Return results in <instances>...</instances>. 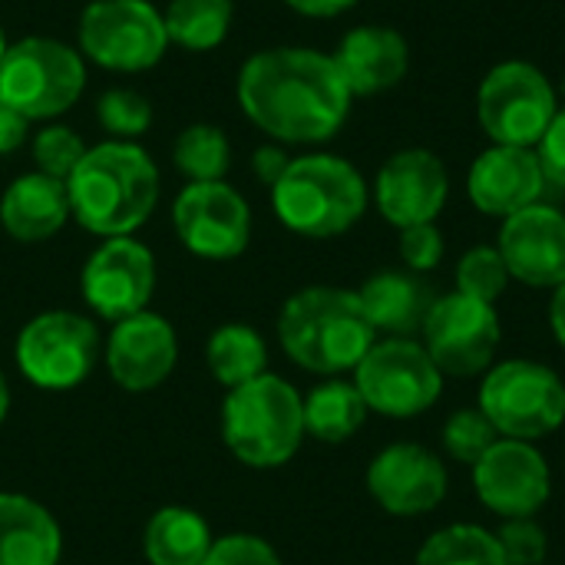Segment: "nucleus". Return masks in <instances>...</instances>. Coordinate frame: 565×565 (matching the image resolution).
Here are the masks:
<instances>
[{
	"instance_id": "1",
	"label": "nucleus",
	"mask_w": 565,
	"mask_h": 565,
	"mask_svg": "<svg viewBox=\"0 0 565 565\" xmlns=\"http://www.w3.org/2000/svg\"><path fill=\"white\" fill-rule=\"evenodd\" d=\"M351 99L334 60L308 46L262 50L238 73L245 116L278 142L331 139L344 126Z\"/></svg>"
},
{
	"instance_id": "2",
	"label": "nucleus",
	"mask_w": 565,
	"mask_h": 565,
	"mask_svg": "<svg viewBox=\"0 0 565 565\" xmlns=\"http://www.w3.org/2000/svg\"><path fill=\"white\" fill-rule=\"evenodd\" d=\"M70 212L76 222L103 238L136 232L159 202V169L132 142H103L86 149L66 179Z\"/></svg>"
},
{
	"instance_id": "3",
	"label": "nucleus",
	"mask_w": 565,
	"mask_h": 565,
	"mask_svg": "<svg viewBox=\"0 0 565 565\" xmlns=\"http://www.w3.org/2000/svg\"><path fill=\"white\" fill-rule=\"evenodd\" d=\"M278 338L298 367L331 377L354 371L374 348L377 331L371 328L358 291L315 285L285 301Z\"/></svg>"
},
{
	"instance_id": "4",
	"label": "nucleus",
	"mask_w": 565,
	"mask_h": 565,
	"mask_svg": "<svg viewBox=\"0 0 565 565\" xmlns=\"http://www.w3.org/2000/svg\"><path fill=\"white\" fill-rule=\"evenodd\" d=\"M271 205L285 228L305 238H334L361 222L367 182L348 159L315 152L288 162L271 185Z\"/></svg>"
},
{
	"instance_id": "5",
	"label": "nucleus",
	"mask_w": 565,
	"mask_h": 565,
	"mask_svg": "<svg viewBox=\"0 0 565 565\" xmlns=\"http://www.w3.org/2000/svg\"><path fill=\"white\" fill-rule=\"evenodd\" d=\"M222 437L245 467H285L305 440V401L288 381L262 374L228 391Z\"/></svg>"
},
{
	"instance_id": "6",
	"label": "nucleus",
	"mask_w": 565,
	"mask_h": 565,
	"mask_svg": "<svg viewBox=\"0 0 565 565\" xmlns=\"http://www.w3.org/2000/svg\"><path fill=\"white\" fill-rule=\"evenodd\" d=\"M477 407L500 437L536 444L565 424V384L540 361H503L483 374Z\"/></svg>"
},
{
	"instance_id": "7",
	"label": "nucleus",
	"mask_w": 565,
	"mask_h": 565,
	"mask_svg": "<svg viewBox=\"0 0 565 565\" xmlns=\"http://www.w3.org/2000/svg\"><path fill=\"white\" fill-rule=\"evenodd\" d=\"M86 86L83 56L46 36H26L7 46L0 60V99L26 122L66 113Z\"/></svg>"
},
{
	"instance_id": "8",
	"label": "nucleus",
	"mask_w": 565,
	"mask_h": 565,
	"mask_svg": "<svg viewBox=\"0 0 565 565\" xmlns=\"http://www.w3.org/2000/svg\"><path fill=\"white\" fill-rule=\"evenodd\" d=\"M556 113L559 99L550 76L526 60L493 66L477 93V119L493 146L536 149Z\"/></svg>"
},
{
	"instance_id": "9",
	"label": "nucleus",
	"mask_w": 565,
	"mask_h": 565,
	"mask_svg": "<svg viewBox=\"0 0 565 565\" xmlns=\"http://www.w3.org/2000/svg\"><path fill=\"white\" fill-rule=\"evenodd\" d=\"M354 387L367 411L411 420L427 414L444 394V374L417 338H384L354 367Z\"/></svg>"
},
{
	"instance_id": "10",
	"label": "nucleus",
	"mask_w": 565,
	"mask_h": 565,
	"mask_svg": "<svg viewBox=\"0 0 565 565\" xmlns=\"http://www.w3.org/2000/svg\"><path fill=\"white\" fill-rule=\"evenodd\" d=\"M420 338L440 374L477 377L493 367L503 341V324L497 305L470 298L463 291H450L434 298Z\"/></svg>"
},
{
	"instance_id": "11",
	"label": "nucleus",
	"mask_w": 565,
	"mask_h": 565,
	"mask_svg": "<svg viewBox=\"0 0 565 565\" xmlns=\"http://www.w3.org/2000/svg\"><path fill=\"white\" fill-rule=\"evenodd\" d=\"M166 46L162 13L149 0H93L79 17V50L106 70H149Z\"/></svg>"
},
{
	"instance_id": "12",
	"label": "nucleus",
	"mask_w": 565,
	"mask_h": 565,
	"mask_svg": "<svg viewBox=\"0 0 565 565\" xmlns=\"http://www.w3.org/2000/svg\"><path fill=\"white\" fill-rule=\"evenodd\" d=\"M99 361V331L73 311H46L17 338V367L43 391H70L83 384Z\"/></svg>"
},
{
	"instance_id": "13",
	"label": "nucleus",
	"mask_w": 565,
	"mask_h": 565,
	"mask_svg": "<svg viewBox=\"0 0 565 565\" xmlns=\"http://www.w3.org/2000/svg\"><path fill=\"white\" fill-rule=\"evenodd\" d=\"M172 225L182 245L212 262L238 258L252 238L248 202L225 182H192L172 205Z\"/></svg>"
},
{
	"instance_id": "14",
	"label": "nucleus",
	"mask_w": 565,
	"mask_h": 565,
	"mask_svg": "<svg viewBox=\"0 0 565 565\" xmlns=\"http://www.w3.org/2000/svg\"><path fill=\"white\" fill-rule=\"evenodd\" d=\"M470 470L480 503L500 520H526L550 503L553 473L533 444L500 437Z\"/></svg>"
},
{
	"instance_id": "15",
	"label": "nucleus",
	"mask_w": 565,
	"mask_h": 565,
	"mask_svg": "<svg viewBox=\"0 0 565 565\" xmlns=\"http://www.w3.org/2000/svg\"><path fill=\"white\" fill-rule=\"evenodd\" d=\"M156 288L152 252L129 238H106L83 268V298L106 321H126L146 311Z\"/></svg>"
},
{
	"instance_id": "16",
	"label": "nucleus",
	"mask_w": 565,
	"mask_h": 565,
	"mask_svg": "<svg viewBox=\"0 0 565 565\" xmlns=\"http://www.w3.org/2000/svg\"><path fill=\"white\" fill-rule=\"evenodd\" d=\"M444 460L420 444H391L367 467V490L391 516H427L447 497Z\"/></svg>"
},
{
	"instance_id": "17",
	"label": "nucleus",
	"mask_w": 565,
	"mask_h": 565,
	"mask_svg": "<svg viewBox=\"0 0 565 565\" xmlns=\"http://www.w3.org/2000/svg\"><path fill=\"white\" fill-rule=\"evenodd\" d=\"M450 195V175L447 166L430 149H401L394 152L374 182V202L381 215L397 225H424L434 222Z\"/></svg>"
},
{
	"instance_id": "18",
	"label": "nucleus",
	"mask_w": 565,
	"mask_h": 565,
	"mask_svg": "<svg viewBox=\"0 0 565 565\" xmlns=\"http://www.w3.org/2000/svg\"><path fill=\"white\" fill-rule=\"evenodd\" d=\"M510 278L530 288H559L565 281V215L553 205H530L503 218L497 242Z\"/></svg>"
},
{
	"instance_id": "19",
	"label": "nucleus",
	"mask_w": 565,
	"mask_h": 565,
	"mask_svg": "<svg viewBox=\"0 0 565 565\" xmlns=\"http://www.w3.org/2000/svg\"><path fill=\"white\" fill-rule=\"evenodd\" d=\"M546 172L536 149L523 146H490L477 156L467 175L470 202L483 215L510 218L543 199Z\"/></svg>"
},
{
	"instance_id": "20",
	"label": "nucleus",
	"mask_w": 565,
	"mask_h": 565,
	"mask_svg": "<svg viewBox=\"0 0 565 565\" xmlns=\"http://www.w3.org/2000/svg\"><path fill=\"white\" fill-rule=\"evenodd\" d=\"M106 364H109L113 381L122 391L142 394V391L159 387L175 367L172 324L149 311L116 321L109 344H106Z\"/></svg>"
},
{
	"instance_id": "21",
	"label": "nucleus",
	"mask_w": 565,
	"mask_h": 565,
	"mask_svg": "<svg viewBox=\"0 0 565 565\" xmlns=\"http://www.w3.org/2000/svg\"><path fill=\"white\" fill-rule=\"evenodd\" d=\"M331 60L351 96H374L407 76L411 46L391 26H358L341 40Z\"/></svg>"
},
{
	"instance_id": "22",
	"label": "nucleus",
	"mask_w": 565,
	"mask_h": 565,
	"mask_svg": "<svg viewBox=\"0 0 565 565\" xmlns=\"http://www.w3.org/2000/svg\"><path fill=\"white\" fill-rule=\"evenodd\" d=\"M361 308L377 334L387 338H417L424 331L434 291L417 271H377L358 288Z\"/></svg>"
},
{
	"instance_id": "23",
	"label": "nucleus",
	"mask_w": 565,
	"mask_h": 565,
	"mask_svg": "<svg viewBox=\"0 0 565 565\" xmlns=\"http://www.w3.org/2000/svg\"><path fill=\"white\" fill-rule=\"evenodd\" d=\"M70 215L73 212H70L66 182L43 172H26L13 179L0 199V222L17 242L53 238Z\"/></svg>"
},
{
	"instance_id": "24",
	"label": "nucleus",
	"mask_w": 565,
	"mask_h": 565,
	"mask_svg": "<svg viewBox=\"0 0 565 565\" xmlns=\"http://www.w3.org/2000/svg\"><path fill=\"white\" fill-rule=\"evenodd\" d=\"M60 546V526L40 503L0 493V565H56Z\"/></svg>"
},
{
	"instance_id": "25",
	"label": "nucleus",
	"mask_w": 565,
	"mask_h": 565,
	"mask_svg": "<svg viewBox=\"0 0 565 565\" xmlns=\"http://www.w3.org/2000/svg\"><path fill=\"white\" fill-rule=\"evenodd\" d=\"M212 543L209 523L189 507H166L146 526V559L152 565H202Z\"/></svg>"
},
{
	"instance_id": "26",
	"label": "nucleus",
	"mask_w": 565,
	"mask_h": 565,
	"mask_svg": "<svg viewBox=\"0 0 565 565\" xmlns=\"http://www.w3.org/2000/svg\"><path fill=\"white\" fill-rule=\"evenodd\" d=\"M367 414L371 411L351 381H324L305 397V434L321 444H344L364 427Z\"/></svg>"
},
{
	"instance_id": "27",
	"label": "nucleus",
	"mask_w": 565,
	"mask_h": 565,
	"mask_svg": "<svg viewBox=\"0 0 565 565\" xmlns=\"http://www.w3.org/2000/svg\"><path fill=\"white\" fill-rule=\"evenodd\" d=\"M209 367L212 374L228 387H242L255 377L265 374L268 364V348L262 341V334L248 324H222L212 338H209Z\"/></svg>"
},
{
	"instance_id": "28",
	"label": "nucleus",
	"mask_w": 565,
	"mask_h": 565,
	"mask_svg": "<svg viewBox=\"0 0 565 565\" xmlns=\"http://www.w3.org/2000/svg\"><path fill=\"white\" fill-rule=\"evenodd\" d=\"M232 0H172L162 13L169 43L185 50H215L232 26Z\"/></svg>"
},
{
	"instance_id": "29",
	"label": "nucleus",
	"mask_w": 565,
	"mask_h": 565,
	"mask_svg": "<svg viewBox=\"0 0 565 565\" xmlns=\"http://www.w3.org/2000/svg\"><path fill=\"white\" fill-rule=\"evenodd\" d=\"M414 565H507L497 533L473 526V523H454L437 530L417 553Z\"/></svg>"
},
{
	"instance_id": "30",
	"label": "nucleus",
	"mask_w": 565,
	"mask_h": 565,
	"mask_svg": "<svg viewBox=\"0 0 565 565\" xmlns=\"http://www.w3.org/2000/svg\"><path fill=\"white\" fill-rule=\"evenodd\" d=\"M228 156L232 149H228L225 132L209 122H199L179 132L175 149H172L175 169L189 175L192 182H222L228 172Z\"/></svg>"
},
{
	"instance_id": "31",
	"label": "nucleus",
	"mask_w": 565,
	"mask_h": 565,
	"mask_svg": "<svg viewBox=\"0 0 565 565\" xmlns=\"http://www.w3.org/2000/svg\"><path fill=\"white\" fill-rule=\"evenodd\" d=\"M510 285V268L497 245H473L457 265V291L497 305Z\"/></svg>"
},
{
	"instance_id": "32",
	"label": "nucleus",
	"mask_w": 565,
	"mask_h": 565,
	"mask_svg": "<svg viewBox=\"0 0 565 565\" xmlns=\"http://www.w3.org/2000/svg\"><path fill=\"white\" fill-rule=\"evenodd\" d=\"M497 440L500 434L493 430V424L483 417L480 407L454 411L444 424V450L463 467H473Z\"/></svg>"
},
{
	"instance_id": "33",
	"label": "nucleus",
	"mask_w": 565,
	"mask_h": 565,
	"mask_svg": "<svg viewBox=\"0 0 565 565\" xmlns=\"http://www.w3.org/2000/svg\"><path fill=\"white\" fill-rule=\"evenodd\" d=\"M96 119L109 129L119 142H132L152 126V106L136 89H109L96 103Z\"/></svg>"
},
{
	"instance_id": "34",
	"label": "nucleus",
	"mask_w": 565,
	"mask_h": 565,
	"mask_svg": "<svg viewBox=\"0 0 565 565\" xmlns=\"http://www.w3.org/2000/svg\"><path fill=\"white\" fill-rule=\"evenodd\" d=\"M83 156H86L83 139L66 126H50V129L36 132V139H33V159H36L40 172L53 175L60 182H66L73 175V169L79 166Z\"/></svg>"
},
{
	"instance_id": "35",
	"label": "nucleus",
	"mask_w": 565,
	"mask_h": 565,
	"mask_svg": "<svg viewBox=\"0 0 565 565\" xmlns=\"http://www.w3.org/2000/svg\"><path fill=\"white\" fill-rule=\"evenodd\" d=\"M497 543L507 565H546V556H550V536L533 516L503 520Z\"/></svg>"
},
{
	"instance_id": "36",
	"label": "nucleus",
	"mask_w": 565,
	"mask_h": 565,
	"mask_svg": "<svg viewBox=\"0 0 565 565\" xmlns=\"http://www.w3.org/2000/svg\"><path fill=\"white\" fill-rule=\"evenodd\" d=\"M401 258L407 271H434L444 262V235L434 222L401 228Z\"/></svg>"
},
{
	"instance_id": "37",
	"label": "nucleus",
	"mask_w": 565,
	"mask_h": 565,
	"mask_svg": "<svg viewBox=\"0 0 565 565\" xmlns=\"http://www.w3.org/2000/svg\"><path fill=\"white\" fill-rule=\"evenodd\" d=\"M202 565H281V559L265 540L238 533V536L215 540Z\"/></svg>"
},
{
	"instance_id": "38",
	"label": "nucleus",
	"mask_w": 565,
	"mask_h": 565,
	"mask_svg": "<svg viewBox=\"0 0 565 565\" xmlns=\"http://www.w3.org/2000/svg\"><path fill=\"white\" fill-rule=\"evenodd\" d=\"M536 156L543 162V172H546V182L565 189V106H559V113L553 116L543 142L536 146Z\"/></svg>"
},
{
	"instance_id": "39",
	"label": "nucleus",
	"mask_w": 565,
	"mask_h": 565,
	"mask_svg": "<svg viewBox=\"0 0 565 565\" xmlns=\"http://www.w3.org/2000/svg\"><path fill=\"white\" fill-rule=\"evenodd\" d=\"M23 139H26V119L10 103L0 99V156L20 149Z\"/></svg>"
},
{
	"instance_id": "40",
	"label": "nucleus",
	"mask_w": 565,
	"mask_h": 565,
	"mask_svg": "<svg viewBox=\"0 0 565 565\" xmlns=\"http://www.w3.org/2000/svg\"><path fill=\"white\" fill-rule=\"evenodd\" d=\"M288 156L281 152V149H258L255 152V175L262 179V182H268V185H275L278 179H281V172L288 169Z\"/></svg>"
},
{
	"instance_id": "41",
	"label": "nucleus",
	"mask_w": 565,
	"mask_h": 565,
	"mask_svg": "<svg viewBox=\"0 0 565 565\" xmlns=\"http://www.w3.org/2000/svg\"><path fill=\"white\" fill-rule=\"evenodd\" d=\"M285 3L305 17H338V13L351 10L358 0H285Z\"/></svg>"
},
{
	"instance_id": "42",
	"label": "nucleus",
	"mask_w": 565,
	"mask_h": 565,
	"mask_svg": "<svg viewBox=\"0 0 565 565\" xmlns=\"http://www.w3.org/2000/svg\"><path fill=\"white\" fill-rule=\"evenodd\" d=\"M550 328L565 351V281L559 288H553V301H550Z\"/></svg>"
},
{
	"instance_id": "43",
	"label": "nucleus",
	"mask_w": 565,
	"mask_h": 565,
	"mask_svg": "<svg viewBox=\"0 0 565 565\" xmlns=\"http://www.w3.org/2000/svg\"><path fill=\"white\" fill-rule=\"evenodd\" d=\"M7 407H10V391H7V381H3V374H0V424H3V417H7Z\"/></svg>"
},
{
	"instance_id": "44",
	"label": "nucleus",
	"mask_w": 565,
	"mask_h": 565,
	"mask_svg": "<svg viewBox=\"0 0 565 565\" xmlns=\"http://www.w3.org/2000/svg\"><path fill=\"white\" fill-rule=\"evenodd\" d=\"M3 53H7V36H3V30H0V60H3Z\"/></svg>"
}]
</instances>
